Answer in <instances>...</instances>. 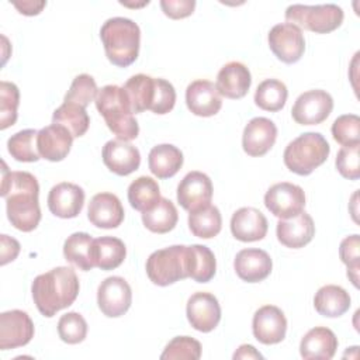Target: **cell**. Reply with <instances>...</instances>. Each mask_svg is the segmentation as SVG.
<instances>
[{"label":"cell","instance_id":"5bb4252c","mask_svg":"<svg viewBox=\"0 0 360 360\" xmlns=\"http://www.w3.org/2000/svg\"><path fill=\"white\" fill-rule=\"evenodd\" d=\"M212 198L211 179L202 172L187 173L177 186V201L188 212L210 205Z\"/></svg>","mask_w":360,"mask_h":360},{"label":"cell","instance_id":"7c38bea8","mask_svg":"<svg viewBox=\"0 0 360 360\" xmlns=\"http://www.w3.org/2000/svg\"><path fill=\"white\" fill-rule=\"evenodd\" d=\"M190 325L202 333L214 330L221 321V307L217 297L211 292H194L186 307Z\"/></svg>","mask_w":360,"mask_h":360},{"label":"cell","instance_id":"83f0119b","mask_svg":"<svg viewBox=\"0 0 360 360\" xmlns=\"http://www.w3.org/2000/svg\"><path fill=\"white\" fill-rule=\"evenodd\" d=\"M349 292L335 284H328L321 287L314 297V307L316 312L326 318L342 316L350 308Z\"/></svg>","mask_w":360,"mask_h":360},{"label":"cell","instance_id":"ee69618b","mask_svg":"<svg viewBox=\"0 0 360 360\" xmlns=\"http://www.w3.org/2000/svg\"><path fill=\"white\" fill-rule=\"evenodd\" d=\"M360 239L359 235L346 236L339 246L340 260L347 266V277L353 283L354 287H359V270H360Z\"/></svg>","mask_w":360,"mask_h":360},{"label":"cell","instance_id":"4fadbf2b","mask_svg":"<svg viewBox=\"0 0 360 360\" xmlns=\"http://www.w3.org/2000/svg\"><path fill=\"white\" fill-rule=\"evenodd\" d=\"M34 338V322L21 309L6 311L0 315V349L25 346Z\"/></svg>","mask_w":360,"mask_h":360},{"label":"cell","instance_id":"e575fe53","mask_svg":"<svg viewBox=\"0 0 360 360\" xmlns=\"http://www.w3.org/2000/svg\"><path fill=\"white\" fill-rule=\"evenodd\" d=\"M188 228L197 238L211 239L221 232L222 217L215 205H207L188 214Z\"/></svg>","mask_w":360,"mask_h":360},{"label":"cell","instance_id":"7dc6e473","mask_svg":"<svg viewBox=\"0 0 360 360\" xmlns=\"http://www.w3.org/2000/svg\"><path fill=\"white\" fill-rule=\"evenodd\" d=\"M160 7L169 18L179 20L193 14L195 8V0H162Z\"/></svg>","mask_w":360,"mask_h":360},{"label":"cell","instance_id":"4316f807","mask_svg":"<svg viewBox=\"0 0 360 360\" xmlns=\"http://www.w3.org/2000/svg\"><path fill=\"white\" fill-rule=\"evenodd\" d=\"M148 166L158 179L173 177L183 166V153L177 146L170 143L156 145L149 152Z\"/></svg>","mask_w":360,"mask_h":360},{"label":"cell","instance_id":"5b68a950","mask_svg":"<svg viewBox=\"0 0 360 360\" xmlns=\"http://www.w3.org/2000/svg\"><path fill=\"white\" fill-rule=\"evenodd\" d=\"M330 146L319 132H305L291 141L283 153L287 169L300 176L311 174L329 156Z\"/></svg>","mask_w":360,"mask_h":360},{"label":"cell","instance_id":"3957f363","mask_svg":"<svg viewBox=\"0 0 360 360\" xmlns=\"http://www.w3.org/2000/svg\"><path fill=\"white\" fill-rule=\"evenodd\" d=\"M108 129L122 141H132L139 134L138 121L134 117L129 98L124 87L107 84L101 87L94 100Z\"/></svg>","mask_w":360,"mask_h":360},{"label":"cell","instance_id":"ac0fdd59","mask_svg":"<svg viewBox=\"0 0 360 360\" xmlns=\"http://www.w3.org/2000/svg\"><path fill=\"white\" fill-rule=\"evenodd\" d=\"M84 204V191L75 183L62 181L53 186L48 194V208L59 218H75Z\"/></svg>","mask_w":360,"mask_h":360},{"label":"cell","instance_id":"277c9868","mask_svg":"<svg viewBox=\"0 0 360 360\" xmlns=\"http://www.w3.org/2000/svg\"><path fill=\"white\" fill-rule=\"evenodd\" d=\"M100 38L105 55L112 65L127 68L136 60L141 44V30L132 20L125 17L108 18L101 25Z\"/></svg>","mask_w":360,"mask_h":360},{"label":"cell","instance_id":"30bf717a","mask_svg":"<svg viewBox=\"0 0 360 360\" xmlns=\"http://www.w3.org/2000/svg\"><path fill=\"white\" fill-rule=\"evenodd\" d=\"M269 46L278 60L295 63L305 51L304 34L300 27L291 22L277 24L269 32Z\"/></svg>","mask_w":360,"mask_h":360},{"label":"cell","instance_id":"ffe728a7","mask_svg":"<svg viewBox=\"0 0 360 360\" xmlns=\"http://www.w3.org/2000/svg\"><path fill=\"white\" fill-rule=\"evenodd\" d=\"M124 207L120 198L112 193H98L89 202V221L103 229H112L124 221Z\"/></svg>","mask_w":360,"mask_h":360},{"label":"cell","instance_id":"7402d4cb","mask_svg":"<svg viewBox=\"0 0 360 360\" xmlns=\"http://www.w3.org/2000/svg\"><path fill=\"white\" fill-rule=\"evenodd\" d=\"M267 219L264 214L253 207L236 210L231 218V232L240 242L262 240L267 233Z\"/></svg>","mask_w":360,"mask_h":360},{"label":"cell","instance_id":"60d3db41","mask_svg":"<svg viewBox=\"0 0 360 360\" xmlns=\"http://www.w3.org/2000/svg\"><path fill=\"white\" fill-rule=\"evenodd\" d=\"M58 333L65 343H80L87 336V322L79 312H68L59 318Z\"/></svg>","mask_w":360,"mask_h":360},{"label":"cell","instance_id":"f6af8a7d","mask_svg":"<svg viewBox=\"0 0 360 360\" xmlns=\"http://www.w3.org/2000/svg\"><path fill=\"white\" fill-rule=\"evenodd\" d=\"M360 143L342 146L336 156L338 172L349 180H357L360 177V163H359Z\"/></svg>","mask_w":360,"mask_h":360},{"label":"cell","instance_id":"74e56055","mask_svg":"<svg viewBox=\"0 0 360 360\" xmlns=\"http://www.w3.org/2000/svg\"><path fill=\"white\" fill-rule=\"evenodd\" d=\"M38 131L22 129L11 135L7 141L8 153L18 162H38L41 155L37 145Z\"/></svg>","mask_w":360,"mask_h":360},{"label":"cell","instance_id":"bcb514c9","mask_svg":"<svg viewBox=\"0 0 360 360\" xmlns=\"http://www.w3.org/2000/svg\"><path fill=\"white\" fill-rule=\"evenodd\" d=\"M176 103V90L172 83L165 79H156V93L150 111L155 114H166L173 110Z\"/></svg>","mask_w":360,"mask_h":360},{"label":"cell","instance_id":"f907efd6","mask_svg":"<svg viewBox=\"0 0 360 360\" xmlns=\"http://www.w3.org/2000/svg\"><path fill=\"white\" fill-rule=\"evenodd\" d=\"M233 359H263V356L252 345H242L235 352Z\"/></svg>","mask_w":360,"mask_h":360},{"label":"cell","instance_id":"1f68e13d","mask_svg":"<svg viewBox=\"0 0 360 360\" xmlns=\"http://www.w3.org/2000/svg\"><path fill=\"white\" fill-rule=\"evenodd\" d=\"M177 219L179 214L174 204L165 197H160L155 207L142 212L145 228L155 233H166L172 231L176 226Z\"/></svg>","mask_w":360,"mask_h":360},{"label":"cell","instance_id":"f546056e","mask_svg":"<svg viewBox=\"0 0 360 360\" xmlns=\"http://www.w3.org/2000/svg\"><path fill=\"white\" fill-rule=\"evenodd\" d=\"M127 256L124 242L114 236H101L93 240V262L101 270L117 269Z\"/></svg>","mask_w":360,"mask_h":360},{"label":"cell","instance_id":"4dcf8cb0","mask_svg":"<svg viewBox=\"0 0 360 360\" xmlns=\"http://www.w3.org/2000/svg\"><path fill=\"white\" fill-rule=\"evenodd\" d=\"M93 238L86 232H75L63 243V256L68 262L83 271L91 270L93 262Z\"/></svg>","mask_w":360,"mask_h":360},{"label":"cell","instance_id":"f1b7e54d","mask_svg":"<svg viewBox=\"0 0 360 360\" xmlns=\"http://www.w3.org/2000/svg\"><path fill=\"white\" fill-rule=\"evenodd\" d=\"M134 114L150 110L156 93V79L143 73L131 76L124 84Z\"/></svg>","mask_w":360,"mask_h":360},{"label":"cell","instance_id":"8fae6325","mask_svg":"<svg viewBox=\"0 0 360 360\" xmlns=\"http://www.w3.org/2000/svg\"><path fill=\"white\" fill-rule=\"evenodd\" d=\"M97 304L100 311L108 318L124 315L132 304V291L127 280L120 276L103 280L97 290Z\"/></svg>","mask_w":360,"mask_h":360},{"label":"cell","instance_id":"6da1fadb","mask_svg":"<svg viewBox=\"0 0 360 360\" xmlns=\"http://www.w3.org/2000/svg\"><path fill=\"white\" fill-rule=\"evenodd\" d=\"M0 194L6 198L7 218L15 229L31 232L38 226L41 221L39 184L34 174L10 172L3 162Z\"/></svg>","mask_w":360,"mask_h":360},{"label":"cell","instance_id":"8992f818","mask_svg":"<svg viewBox=\"0 0 360 360\" xmlns=\"http://www.w3.org/2000/svg\"><path fill=\"white\" fill-rule=\"evenodd\" d=\"M145 267L149 280L160 287L187 278L190 271L188 246L173 245L155 250L148 257Z\"/></svg>","mask_w":360,"mask_h":360},{"label":"cell","instance_id":"d6a6232c","mask_svg":"<svg viewBox=\"0 0 360 360\" xmlns=\"http://www.w3.org/2000/svg\"><path fill=\"white\" fill-rule=\"evenodd\" d=\"M52 122L65 127L73 138H79L87 132L90 118L84 107L63 101V104L53 111Z\"/></svg>","mask_w":360,"mask_h":360},{"label":"cell","instance_id":"52a82bcc","mask_svg":"<svg viewBox=\"0 0 360 360\" xmlns=\"http://www.w3.org/2000/svg\"><path fill=\"white\" fill-rule=\"evenodd\" d=\"M343 10L338 4H291L285 10V20L297 27H302L316 34H328L339 28L343 22Z\"/></svg>","mask_w":360,"mask_h":360},{"label":"cell","instance_id":"d590c367","mask_svg":"<svg viewBox=\"0 0 360 360\" xmlns=\"http://www.w3.org/2000/svg\"><path fill=\"white\" fill-rule=\"evenodd\" d=\"M287 97L288 90L283 82L277 79H266L256 89L255 103L264 111L276 112L285 105Z\"/></svg>","mask_w":360,"mask_h":360},{"label":"cell","instance_id":"d6986e66","mask_svg":"<svg viewBox=\"0 0 360 360\" xmlns=\"http://www.w3.org/2000/svg\"><path fill=\"white\" fill-rule=\"evenodd\" d=\"M233 267L240 280L246 283H259L270 276L273 262L266 250L249 248L236 253Z\"/></svg>","mask_w":360,"mask_h":360},{"label":"cell","instance_id":"8d00e7d4","mask_svg":"<svg viewBox=\"0 0 360 360\" xmlns=\"http://www.w3.org/2000/svg\"><path fill=\"white\" fill-rule=\"evenodd\" d=\"M190 252V271L191 277L197 283H208L217 271L215 256L210 248L204 245H191L188 246Z\"/></svg>","mask_w":360,"mask_h":360},{"label":"cell","instance_id":"7a4b0ae2","mask_svg":"<svg viewBox=\"0 0 360 360\" xmlns=\"http://www.w3.org/2000/svg\"><path fill=\"white\" fill-rule=\"evenodd\" d=\"M79 278L72 267L59 266L34 278L31 292L38 311L51 318L75 302L79 294Z\"/></svg>","mask_w":360,"mask_h":360},{"label":"cell","instance_id":"ab89813d","mask_svg":"<svg viewBox=\"0 0 360 360\" xmlns=\"http://www.w3.org/2000/svg\"><path fill=\"white\" fill-rule=\"evenodd\" d=\"M97 93L98 89L93 76L82 73L73 79L68 93L65 94L63 101L75 103L86 108L93 100H96Z\"/></svg>","mask_w":360,"mask_h":360},{"label":"cell","instance_id":"7bdbcfd3","mask_svg":"<svg viewBox=\"0 0 360 360\" xmlns=\"http://www.w3.org/2000/svg\"><path fill=\"white\" fill-rule=\"evenodd\" d=\"M201 357V345L198 340L190 336H176L173 338L163 353L160 354L162 360H173V359H188L198 360Z\"/></svg>","mask_w":360,"mask_h":360},{"label":"cell","instance_id":"ba28073f","mask_svg":"<svg viewBox=\"0 0 360 360\" xmlns=\"http://www.w3.org/2000/svg\"><path fill=\"white\" fill-rule=\"evenodd\" d=\"M264 205L274 217L288 219L304 210L305 193L297 184L288 181L276 183L266 191Z\"/></svg>","mask_w":360,"mask_h":360},{"label":"cell","instance_id":"b9f144b4","mask_svg":"<svg viewBox=\"0 0 360 360\" xmlns=\"http://www.w3.org/2000/svg\"><path fill=\"white\" fill-rule=\"evenodd\" d=\"M333 139L342 146L360 143V118L356 114L338 117L332 124Z\"/></svg>","mask_w":360,"mask_h":360},{"label":"cell","instance_id":"e0dca14e","mask_svg":"<svg viewBox=\"0 0 360 360\" xmlns=\"http://www.w3.org/2000/svg\"><path fill=\"white\" fill-rule=\"evenodd\" d=\"M103 162L107 169L118 176H128L141 165L139 150L122 139H111L103 146Z\"/></svg>","mask_w":360,"mask_h":360},{"label":"cell","instance_id":"2e32d148","mask_svg":"<svg viewBox=\"0 0 360 360\" xmlns=\"http://www.w3.org/2000/svg\"><path fill=\"white\" fill-rule=\"evenodd\" d=\"M276 138V124L266 117H255L246 124L243 129L242 146L249 156L257 158L266 155L273 148Z\"/></svg>","mask_w":360,"mask_h":360},{"label":"cell","instance_id":"681fc988","mask_svg":"<svg viewBox=\"0 0 360 360\" xmlns=\"http://www.w3.org/2000/svg\"><path fill=\"white\" fill-rule=\"evenodd\" d=\"M45 4H46L45 1H22V3H14V7L18 8L21 14L37 15L41 13Z\"/></svg>","mask_w":360,"mask_h":360},{"label":"cell","instance_id":"9a60e30c","mask_svg":"<svg viewBox=\"0 0 360 360\" xmlns=\"http://www.w3.org/2000/svg\"><path fill=\"white\" fill-rule=\"evenodd\" d=\"M252 330L253 336L263 345L280 343L287 332L284 312L276 305L260 307L253 315Z\"/></svg>","mask_w":360,"mask_h":360},{"label":"cell","instance_id":"cb8c5ba5","mask_svg":"<svg viewBox=\"0 0 360 360\" xmlns=\"http://www.w3.org/2000/svg\"><path fill=\"white\" fill-rule=\"evenodd\" d=\"M252 84L249 69L236 60L228 62L221 68L217 76L215 87L219 96L226 98H242L246 96Z\"/></svg>","mask_w":360,"mask_h":360},{"label":"cell","instance_id":"9c48e42d","mask_svg":"<svg viewBox=\"0 0 360 360\" xmlns=\"http://www.w3.org/2000/svg\"><path fill=\"white\" fill-rule=\"evenodd\" d=\"M333 110V98L325 90H308L300 94L291 108L294 121L300 125H316L323 122Z\"/></svg>","mask_w":360,"mask_h":360},{"label":"cell","instance_id":"603a6c76","mask_svg":"<svg viewBox=\"0 0 360 360\" xmlns=\"http://www.w3.org/2000/svg\"><path fill=\"white\" fill-rule=\"evenodd\" d=\"M315 235V225L314 219L305 211H301L298 215L280 219L277 222V239L281 245L300 249L308 245Z\"/></svg>","mask_w":360,"mask_h":360},{"label":"cell","instance_id":"d4e9b609","mask_svg":"<svg viewBox=\"0 0 360 360\" xmlns=\"http://www.w3.org/2000/svg\"><path fill=\"white\" fill-rule=\"evenodd\" d=\"M72 134L62 125L52 124L38 131L37 145L41 158L49 162H60L70 152Z\"/></svg>","mask_w":360,"mask_h":360},{"label":"cell","instance_id":"f35d334b","mask_svg":"<svg viewBox=\"0 0 360 360\" xmlns=\"http://www.w3.org/2000/svg\"><path fill=\"white\" fill-rule=\"evenodd\" d=\"M20 104V90L11 82L0 83V129L14 125Z\"/></svg>","mask_w":360,"mask_h":360},{"label":"cell","instance_id":"484cf974","mask_svg":"<svg viewBox=\"0 0 360 360\" xmlns=\"http://www.w3.org/2000/svg\"><path fill=\"white\" fill-rule=\"evenodd\" d=\"M338 349L336 335L325 326L309 329L300 343V353L307 360H330Z\"/></svg>","mask_w":360,"mask_h":360},{"label":"cell","instance_id":"44dd1931","mask_svg":"<svg viewBox=\"0 0 360 360\" xmlns=\"http://www.w3.org/2000/svg\"><path fill=\"white\" fill-rule=\"evenodd\" d=\"M186 103L188 110L198 117H212L222 107V98L210 80H194L186 89Z\"/></svg>","mask_w":360,"mask_h":360},{"label":"cell","instance_id":"c3c4849f","mask_svg":"<svg viewBox=\"0 0 360 360\" xmlns=\"http://www.w3.org/2000/svg\"><path fill=\"white\" fill-rule=\"evenodd\" d=\"M1 264L13 262L20 253V243L8 235H1Z\"/></svg>","mask_w":360,"mask_h":360},{"label":"cell","instance_id":"836d02e7","mask_svg":"<svg viewBox=\"0 0 360 360\" xmlns=\"http://www.w3.org/2000/svg\"><path fill=\"white\" fill-rule=\"evenodd\" d=\"M160 200V188L156 180L149 176L135 179L128 187V201L136 211L145 212Z\"/></svg>","mask_w":360,"mask_h":360}]
</instances>
